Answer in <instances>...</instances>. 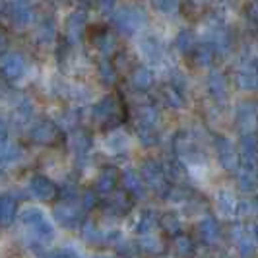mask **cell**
<instances>
[{
    "instance_id": "cell-1",
    "label": "cell",
    "mask_w": 258,
    "mask_h": 258,
    "mask_svg": "<svg viewBox=\"0 0 258 258\" xmlns=\"http://www.w3.org/2000/svg\"><path fill=\"white\" fill-rule=\"evenodd\" d=\"M22 223L26 225L27 229H31L33 235H37L39 239L43 241H51L54 237V231H52V225L49 223V220L45 218V214L39 210V208H26L20 216Z\"/></svg>"
},
{
    "instance_id": "cell-2",
    "label": "cell",
    "mask_w": 258,
    "mask_h": 258,
    "mask_svg": "<svg viewBox=\"0 0 258 258\" xmlns=\"http://www.w3.org/2000/svg\"><path fill=\"white\" fill-rule=\"evenodd\" d=\"M0 72L8 80H20L26 74V58L20 52H6L0 58Z\"/></svg>"
},
{
    "instance_id": "cell-3",
    "label": "cell",
    "mask_w": 258,
    "mask_h": 258,
    "mask_svg": "<svg viewBox=\"0 0 258 258\" xmlns=\"http://www.w3.org/2000/svg\"><path fill=\"white\" fill-rule=\"evenodd\" d=\"M115 24L120 31L132 33L136 27H140L144 24V14L134 12V10H120L115 14Z\"/></svg>"
},
{
    "instance_id": "cell-4",
    "label": "cell",
    "mask_w": 258,
    "mask_h": 258,
    "mask_svg": "<svg viewBox=\"0 0 258 258\" xmlns=\"http://www.w3.org/2000/svg\"><path fill=\"white\" fill-rule=\"evenodd\" d=\"M29 192L33 194L35 198H39V200H51V198H54V194H56V188H54V184L47 177L35 175L29 181Z\"/></svg>"
},
{
    "instance_id": "cell-5",
    "label": "cell",
    "mask_w": 258,
    "mask_h": 258,
    "mask_svg": "<svg viewBox=\"0 0 258 258\" xmlns=\"http://www.w3.org/2000/svg\"><path fill=\"white\" fill-rule=\"evenodd\" d=\"M142 175L146 182H148V186H152L154 190H161L165 186V171L154 161H146L144 163Z\"/></svg>"
},
{
    "instance_id": "cell-6",
    "label": "cell",
    "mask_w": 258,
    "mask_h": 258,
    "mask_svg": "<svg viewBox=\"0 0 258 258\" xmlns=\"http://www.w3.org/2000/svg\"><path fill=\"white\" fill-rule=\"evenodd\" d=\"M54 220L58 221L62 227L72 229V227H78L82 216H80V212L74 206H70V204H58V206L54 208Z\"/></svg>"
},
{
    "instance_id": "cell-7",
    "label": "cell",
    "mask_w": 258,
    "mask_h": 258,
    "mask_svg": "<svg viewBox=\"0 0 258 258\" xmlns=\"http://www.w3.org/2000/svg\"><path fill=\"white\" fill-rule=\"evenodd\" d=\"M237 122H239V128L243 132L252 130L258 122V109L250 103L241 105L239 111H237Z\"/></svg>"
},
{
    "instance_id": "cell-8",
    "label": "cell",
    "mask_w": 258,
    "mask_h": 258,
    "mask_svg": "<svg viewBox=\"0 0 258 258\" xmlns=\"http://www.w3.org/2000/svg\"><path fill=\"white\" fill-rule=\"evenodd\" d=\"M116 111H118V105L113 97H105L103 101H99V103L95 105V109H93V118L97 120V122H107V120H111V118H115Z\"/></svg>"
},
{
    "instance_id": "cell-9",
    "label": "cell",
    "mask_w": 258,
    "mask_h": 258,
    "mask_svg": "<svg viewBox=\"0 0 258 258\" xmlns=\"http://www.w3.org/2000/svg\"><path fill=\"white\" fill-rule=\"evenodd\" d=\"M10 18L14 24L18 26H26L33 18V8L29 2H12L10 4Z\"/></svg>"
},
{
    "instance_id": "cell-10",
    "label": "cell",
    "mask_w": 258,
    "mask_h": 258,
    "mask_svg": "<svg viewBox=\"0 0 258 258\" xmlns=\"http://www.w3.org/2000/svg\"><path fill=\"white\" fill-rule=\"evenodd\" d=\"M216 150H218V157H220V163L225 169H235L237 167V155L233 146L225 138H220L216 142Z\"/></svg>"
},
{
    "instance_id": "cell-11",
    "label": "cell",
    "mask_w": 258,
    "mask_h": 258,
    "mask_svg": "<svg viewBox=\"0 0 258 258\" xmlns=\"http://www.w3.org/2000/svg\"><path fill=\"white\" fill-rule=\"evenodd\" d=\"M31 138L39 144H49L56 138V126L49 122V120H43L37 122L33 128H31Z\"/></svg>"
},
{
    "instance_id": "cell-12",
    "label": "cell",
    "mask_w": 258,
    "mask_h": 258,
    "mask_svg": "<svg viewBox=\"0 0 258 258\" xmlns=\"http://www.w3.org/2000/svg\"><path fill=\"white\" fill-rule=\"evenodd\" d=\"M84 29H86V18L82 12H74L68 20H66V33L72 41H78V39L84 35Z\"/></svg>"
},
{
    "instance_id": "cell-13",
    "label": "cell",
    "mask_w": 258,
    "mask_h": 258,
    "mask_svg": "<svg viewBox=\"0 0 258 258\" xmlns=\"http://www.w3.org/2000/svg\"><path fill=\"white\" fill-rule=\"evenodd\" d=\"M22 148L16 142H2L0 144V163L12 165L18 159H22Z\"/></svg>"
},
{
    "instance_id": "cell-14",
    "label": "cell",
    "mask_w": 258,
    "mask_h": 258,
    "mask_svg": "<svg viewBox=\"0 0 258 258\" xmlns=\"http://www.w3.org/2000/svg\"><path fill=\"white\" fill-rule=\"evenodd\" d=\"M235 239H237V245H239V250H241L243 256H252L254 254L258 245L254 243V239L250 237V233L245 231V229H237Z\"/></svg>"
},
{
    "instance_id": "cell-15",
    "label": "cell",
    "mask_w": 258,
    "mask_h": 258,
    "mask_svg": "<svg viewBox=\"0 0 258 258\" xmlns=\"http://www.w3.org/2000/svg\"><path fill=\"white\" fill-rule=\"evenodd\" d=\"M16 218V202L10 196H0V225L6 227Z\"/></svg>"
},
{
    "instance_id": "cell-16",
    "label": "cell",
    "mask_w": 258,
    "mask_h": 258,
    "mask_svg": "<svg viewBox=\"0 0 258 258\" xmlns=\"http://www.w3.org/2000/svg\"><path fill=\"white\" fill-rule=\"evenodd\" d=\"M116 181H118V173H116L113 167H107V169H103V171L99 173V177H97V188H99L101 192H111V190L115 188Z\"/></svg>"
},
{
    "instance_id": "cell-17",
    "label": "cell",
    "mask_w": 258,
    "mask_h": 258,
    "mask_svg": "<svg viewBox=\"0 0 258 258\" xmlns=\"http://www.w3.org/2000/svg\"><path fill=\"white\" fill-rule=\"evenodd\" d=\"M122 182H124V186H126V190H128L132 196H144V186L140 179H138V175L134 173V171H124L122 173Z\"/></svg>"
},
{
    "instance_id": "cell-18",
    "label": "cell",
    "mask_w": 258,
    "mask_h": 258,
    "mask_svg": "<svg viewBox=\"0 0 258 258\" xmlns=\"http://www.w3.org/2000/svg\"><path fill=\"white\" fill-rule=\"evenodd\" d=\"M200 233L206 241H216L220 237V225L218 221L212 220V218H206V220L200 221Z\"/></svg>"
},
{
    "instance_id": "cell-19",
    "label": "cell",
    "mask_w": 258,
    "mask_h": 258,
    "mask_svg": "<svg viewBox=\"0 0 258 258\" xmlns=\"http://www.w3.org/2000/svg\"><path fill=\"white\" fill-rule=\"evenodd\" d=\"M152 82H154V78H152V72H150L148 68H136V70H134V74H132V84H134L136 88H150Z\"/></svg>"
},
{
    "instance_id": "cell-20",
    "label": "cell",
    "mask_w": 258,
    "mask_h": 258,
    "mask_svg": "<svg viewBox=\"0 0 258 258\" xmlns=\"http://www.w3.org/2000/svg\"><path fill=\"white\" fill-rule=\"evenodd\" d=\"M218 206H220V210L223 214H233V212H235V206H237V200H235L233 192L221 190L220 196H218Z\"/></svg>"
},
{
    "instance_id": "cell-21",
    "label": "cell",
    "mask_w": 258,
    "mask_h": 258,
    "mask_svg": "<svg viewBox=\"0 0 258 258\" xmlns=\"http://www.w3.org/2000/svg\"><path fill=\"white\" fill-rule=\"evenodd\" d=\"M128 146V140L124 134H113L109 140H107V148L113 150V152H120V150H126Z\"/></svg>"
},
{
    "instance_id": "cell-22",
    "label": "cell",
    "mask_w": 258,
    "mask_h": 258,
    "mask_svg": "<svg viewBox=\"0 0 258 258\" xmlns=\"http://www.w3.org/2000/svg\"><path fill=\"white\" fill-rule=\"evenodd\" d=\"M72 144H74L78 154H86L88 148H90V136L84 134V132H80V134H76V138H72Z\"/></svg>"
},
{
    "instance_id": "cell-23",
    "label": "cell",
    "mask_w": 258,
    "mask_h": 258,
    "mask_svg": "<svg viewBox=\"0 0 258 258\" xmlns=\"http://www.w3.org/2000/svg\"><path fill=\"white\" fill-rule=\"evenodd\" d=\"M177 45H179V49H181V51H188V49H192L194 35L190 33V31H181V33H179V37H177Z\"/></svg>"
},
{
    "instance_id": "cell-24",
    "label": "cell",
    "mask_w": 258,
    "mask_h": 258,
    "mask_svg": "<svg viewBox=\"0 0 258 258\" xmlns=\"http://www.w3.org/2000/svg\"><path fill=\"white\" fill-rule=\"evenodd\" d=\"M155 225V220L152 214H144L142 218H140V221H138V231L142 233V235H148V233L154 229Z\"/></svg>"
},
{
    "instance_id": "cell-25",
    "label": "cell",
    "mask_w": 258,
    "mask_h": 258,
    "mask_svg": "<svg viewBox=\"0 0 258 258\" xmlns=\"http://www.w3.org/2000/svg\"><path fill=\"white\" fill-rule=\"evenodd\" d=\"M196 60L200 62V64H208L210 60H212V47L210 45H200V47H196Z\"/></svg>"
},
{
    "instance_id": "cell-26",
    "label": "cell",
    "mask_w": 258,
    "mask_h": 258,
    "mask_svg": "<svg viewBox=\"0 0 258 258\" xmlns=\"http://www.w3.org/2000/svg\"><path fill=\"white\" fill-rule=\"evenodd\" d=\"M210 90H212V93H214V95H218V97H221V95H223L225 84H223V78H221L220 74H214V76L210 78Z\"/></svg>"
},
{
    "instance_id": "cell-27",
    "label": "cell",
    "mask_w": 258,
    "mask_h": 258,
    "mask_svg": "<svg viewBox=\"0 0 258 258\" xmlns=\"http://www.w3.org/2000/svg\"><path fill=\"white\" fill-rule=\"evenodd\" d=\"M84 237L88 239V241H93V243H97V241H101L103 239V231H99L95 225H86V231H84Z\"/></svg>"
},
{
    "instance_id": "cell-28",
    "label": "cell",
    "mask_w": 258,
    "mask_h": 258,
    "mask_svg": "<svg viewBox=\"0 0 258 258\" xmlns=\"http://www.w3.org/2000/svg\"><path fill=\"white\" fill-rule=\"evenodd\" d=\"M165 97H167V101L173 107H181L182 105V97H181V91L177 90H165Z\"/></svg>"
},
{
    "instance_id": "cell-29",
    "label": "cell",
    "mask_w": 258,
    "mask_h": 258,
    "mask_svg": "<svg viewBox=\"0 0 258 258\" xmlns=\"http://www.w3.org/2000/svg\"><path fill=\"white\" fill-rule=\"evenodd\" d=\"M177 250H179L181 254H190V252H192V243H190V239L181 237V239L177 241Z\"/></svg>"
},
{
    "instance_id": "cell-30",
    "label": "cell",
    "mask_w": 258,
    "mask_h": 258,
    "mask_svg": "<svg viewBox=\"0 0 258 258\" xmlns=\"http://www.w3.org/2000/svg\"><path fill=\"white\" fill-rule=\"evenodd\" d=\"M39 37L41 39H51L52 37V24L51 22H45L43 26L39 27Z\"/></svg>"
},
{
    "instance_id": "cell-31",
    "label": "cell",
    "mask_w": 258,
    "mask_h": 258,
    "mask_svg": "<svg viewBox=\"0 0 258 258\" xmlns=\"http://www.w3.org/2000/svg\"><path fill=\"white\" fill-rule=\"evenodd\" d=\"M155 8H159L161 12H175L177 2H155Z\"/></svg>"
},
{
    "instance_id": "cell-32",
    "label": "cell",
    "mask_w": 258,
    "mask_h": 258,
    "mask_svg": "<svg viewBox=\"0 0 258 258\" xmlns=\"http://www.w3.org/2000/svg\"><path fill=\"white\" fill-rule=\"evenodd\" d=\"M6 136H8V128H6V122L0 118V144L6 142Z\"/></svg>"
},
{
    "instance_id": "cell-33",
    "label": "cell",
    "mask_w": 258,
    "mask_h": 258,
    "mask_svg": "<svg viewBox=\"0 0 258 258\" xmlns=\"http://www.w3.org/2000/svg\"><path fill=\"white\" fill-rule=\"evenodd\" d=\"M250 229H252V231H248V233H250V237L254 239V243L258 245V221L256 223H252V227H250Z\"/></svg>"
},
{
    "instance_id": "cell-34",
    "label": "cell",
    "mask_w": 258,
    "mask_h": 258,
    "mask_svg": "<svg viewBox=\"0 0 258 258\" xmlns=\"http://www.w3.org/2000/svg\"><path fill=\"white\" fill-rule=\"evenodd\" d=\"M54 258H72V256H70V254H68L66 250H58V252L54 254Z\"/></svg>"
},
{
    "instance_id": "cell-35",
    "label": "cell",
    "mask_w": 258,
    "mask_h": 258,
    "mask_svg": "<svg viewBox=\"0 0 258 258\" xmlns=\"http://www.w3.org/2000/svg\"><path fill=\"white\" fill-rule=\"evenodd\" d=\"M86 206H93V194H86Z\"/></svg>"
},
{
    "instance_id": "cell-36",
    "label": "cell",
    "mask_w": 258,
    "mask_h": 258,
    "mask_svg": "<svg viewBox=\"0 0 258 258\" xmlns=\"http://www.w3.org/2000/svg\"><path fill=\"white\" fill-rule=\"evenodd\" d=\"M4 45H6V37L0 33V49H4Z\"/></svg>"
},
{
    "instance_id": "cell-37",
    "label": "cell",
    "mask_w": 258,
    "mask_h": 258,
    "mask_svg": "<svg viewBox=\"0 0 258 258\" xmlns=\"http://www.w3.org/2000/svg\"><path fill=\"white\" fill-rule=\"evenodd\" d=\"M252 8H254V10H256V14H252V16H254V18H256V20H258V4H254V6H252Z\"/></svg>"
},
{
    "instance_id": "cell-38",
    "label": "cell",
    "mask_w": 258,
    "mask_h": 258,
    "mask_svg": "<svg viewBox=\"0 0 258 258\" xmlns=\"http://www.w3.org/2000/svg\"><path fill=\"white\" fill-rule=\"evenodd\" d=\"M254 204H256V208H258V196H256V202H254Z\"/></svg>"
}]
</instances>
